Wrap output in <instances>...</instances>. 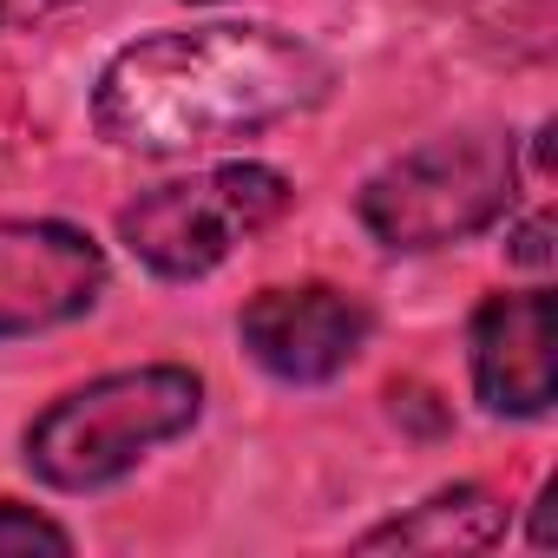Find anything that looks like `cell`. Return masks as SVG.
I'll return each mask as SVG.
<instances>
[{"label": "cell", "mask_w": 558, "mask_h": 558, "mask_svg": "<svg viewBox=\"0 0 558 558\" xmlns=\"http://www.w3.org/2000/svg\"><path fill=\"white\" fill-rule=\"evenodd\" d=\"M73 0H0V34H14V27H40L53 14H66Z\"/></svg>", "instance_id": "obj_10"}, {"label": "cell", "mask_w": 558, "mask_h": 558, "mask_svg": "<svg viewBox=\"0 0 558 558\" xmlns=\"http://www.w3.org/2000/svg\"><path fill=\"white\" fill-rule=\"evenodd\" d=\"M473 388L493 414L538 421L551 408V296L506 290L473 316Z\"/></svg>", "instance_id": "obj_7"}, {"label": "cell", "mask_w": 558, "mask_h": 558, "mask_svg": "<svg viewBox=\"0 0 558 558\" xmlns=\"http://www.w3.org/2000/svg\"><path fill=\"white\" fill-rule=\"evenodd\" d=\"M545 236H551V223H545V217H532V223H525V230L512 236V256H519V263H551Z\"/></svg>", "instance_id": "obj_11"}, {"label": "cell", "mask_w": 558, "mask_h": 558, "mask_svg": "<svg viewBox=\"0 0 558 558\" xmlns=\"http://www.w3.org/2000/svg\"><path fill=\"white\" fill-rule=\"evenodd\" d=\"M506 538V506L486 486H447L414 512L362 532V551H486Z\"/></svg>", "instance_id": "obj_8"}, {"label": "cell", "mask_w": 558, "mask_h": 558, "mask_svg": "<svg viewBox=\"0 0 558 558\" xmlns=\"http://www.w3.org/2000/svg\"><path fill=\"white\" fill-rule=\"evenodd\" d=\"M283 210H290V178L236 158V165L191 171V178L158 184L138 204H125L119 210V243L151 276L191 283V276H210L236 243L263 236Z\"/></svg>", "instance_id": "obj_4"}, {"label": "cell", "mask_w": 558, "mask_h": 558, "mask_svg": "<svg viewBox=\"0 0 558 558\" xmlns=\"http://www.w3.org/2000/svg\"><path fill=\"white\" fill-rule=\"evenodd\" d=\"M0 551H73V532L53 525V519L34 512V506L0 499Z\"/></svg>", "instance_id": "obj_9"}, {"label": "cell", "mask_w": 558, "mask_h": 558, "mask_svg": "<svg viewBox=\"0 0 558 558\" xmlns=\"http://www.w3.org/2000/svg\"><path fill=\"white\" fill-rule=\"evenodd\" d=\"M329 86L336 66L310 40L256 21H210L119 47L93 86V125L138 158H191L323 106Z\"/></svg>", "instance_id": "obj_1"}, {"label": "cell", "mask_w": 558, "mask_h": 558, "mask_svg": "<svg viewBox=\"0 0 558 558\" xmlns=\"http://www.w3.org/2000/svg\"><path fill=\"white\" fill-rule=\"evenodd\" d=\"M375 316L349 296V290H329V283H296V290H263L243 303L236 316V336L250 349L256 368H269L276 381H296V388H316V381H336L362 342H368Z\"/></svg>", "instance_id": "obj_6"}, {"label": "cell", "mask_w": 558, "mask_h": 558, "mask_svg": "<svg viewBox=\"0 0 558 558\" xmlns=\"http://www.w3.org/2000/svg\"><path fill=\"white\" fill-rule=\"evenodd\" d=\"M197 414H204V381L191 368H178V362L119 368V375H99V381L60 395L27 427V466H34V480H47L60 493H99V486L125 480L165 440L191 434Z\"/></svg>", "instance_id": "obj_2"}, {"label": "cell", "mask_w": 558, "mask_h": 558, "mask_svg": "<svg viewBox=\"0 0 558 558\" xmlns=\"http://www.w3.org/2000/svg\"><path fill=\"white\" fill-rule=\"evenodd\" d=\"M106 290V250L53 217H0V342L47 336Z\"/></svg>", "instance_id": "obj_5"}, {"label": "cell", "mask_w": 558, "mask_h": 558, "mask_svg": "<svg viewBox=\"0 0 558 558\" xmlns=\"http://www.w3.org/2000/svg\"><path fill=\"white\" fill-rule=\"evenodd\" d=\"M519 197V138L512 132H447L401 158H388L362 197L355 217L388 250H440L466 243L486 223H499Z\"/></svg>", "instance_id": "obj_3"}]
</instances>
